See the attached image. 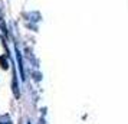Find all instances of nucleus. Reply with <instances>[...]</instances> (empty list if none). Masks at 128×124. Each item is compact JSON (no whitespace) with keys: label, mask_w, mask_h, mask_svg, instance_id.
<instances>
[{"label":"nucleus","mask_w":128,"mask_h":124,"mask_svg":"<svg viewBox=\"0 0 128 124\" xmlns=\"http://www.w3.org/2000/svg\"><path fill=\"white\" fill-rule=\"evenodd\" d=\"M0 62H2V68L3 69H7L9 68V62H7L6 56H0Z\"/></svg>","instance_id":"obj_1"},{"label":"nucleus","mask_w":128,"mask_h":124,"mask_svg":"<svg viewBox=\"0 0 128 124\" xmlns=\"http://www.w3.org/2000/svg\"><path fill=\"white\" fill-rule=\"evenodd\" d=\"M0 124H12V121H6V123H3V121H2V118H0Z\"/></svg>","instance_id":"obj_2"}]
</instances>
